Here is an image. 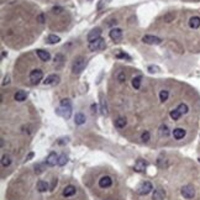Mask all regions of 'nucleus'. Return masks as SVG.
<instances>
[{
  "instance_id": "obj_1",
  "label": "nucleus",
  "mask_w": 200,
  "mask_h": 200,
  "mask_svg": "<svg viewBox=\"0 0 200 200\" xmlns=\"http://www.w3.org/2000/svg\"><path fill=\"white\" fill-rule=\"evenodd\" d=\"M57 114L62 116L64 119H69L71 115H72V104H71V100L68 99H63L61 101L60 107L57 109Z\"/></svg>"
},
{
  "instance_id": "obj_2",
  "label": "nucleus",
  "mask_w": 200,
  "mask_h": 200,
  "mask_svg": "<svg viewBox=\"0 0 200 200\" xmlns=\"http://www.w3.org/2000/svg\"><path fill=\"white\" fill-rule=\"evenodd\" d=\"M85 65H87V58H84V57H78L77 60L73 62L72 73H73V74H80L83 71H84Z\"/></svg>"
},
{
  "instance_id": "obj_3",
  "label": "nucleus",
  "mask_w": 200,
  "mask_h": 200,
  "mask_svg": "<svg viewBox=\"0 0 200 200\" xmlns=\"http://www.w3.org/2000/svg\"><path fill=\"white\" fill-rule=\"evenodd\" d=\"M105 47H106L105 40L101 38V37L98 38L96 41H94V42L89 43V49H90V51H93V52H95V51H103Z\"/></svg>"
},
{
  "instance_id": "obj_4",
  "label": "nucleus",
  "mask_w": 200,
  "mask_h": 200,
  "mask_svg": "<svg viewBox=\"0 0 200 200\" xmlns=\"http://www.w3.org/2000/svg\"><path fill=\"white\" fill-rule=\"evenodd\" d=\"M42 78H43V72L41 69H33L30 73V80L32 84H38L42 80Z\"/></svg>"
},
{
  "instance_id": "obj_5",
  "label": "nucleus",
  "mask_w": 200,
  "mask_h": 200,
  "mask_svg": "<svg viewBox=\"0 0 200 200\" xmlns=\"http://www.w3.org/2000/svg\"><path fill=\"white\" fill-rule=\"evenodd\" d=\"M152 189H153V187H152L151 183H149V182H143L142 184L138 187L137 193H138L140 195H147V194L151 193Z\"/></svg>"
},
{
  "instance_id": "obj_6",
  "label": "nucleus",
  "mask_w": 200,
  "mask_h": 200,
  "mask_svg": "<svg viewBox=\"0 0 200 200\" xmlns=\"http://www.w3.org/2000/svg\"><path fill=\"white\" fill-rule=\"evenodd\" d=\"M180 193H182L183 198H185V199H193V198L195 196V189L191 187V185H185V187L182 188Z\"/></svg>"
},
{
  "instance_id": "obj_7",
  "label": "nucleus",
  "mask_w": 200,
  "mask_h": 200,
  "mask_svg": "<svg viewBox=\"0 0 200 200\" xmlns=\"http://www.w3.org/2000/svg\"><path fill=\"white\" fill-rule=\"evenodd\" d=\"M142 41L147 45H160L162 42V40L157 36H152V35H145L142 37Z\"/></svg>"
},
{
  "instance_id": "obj_8",
  "label": "nucleus",
  "mask_w": 200,
  "mask_h": 200,
  "mask_svg": "<svg viewBox=\"0 0 200 200\" xmlns=\"http://www.w3.org/2000/svg\"><path fill=\"white\" fill-rule=\"evenodd\" d=\"M100 36H101V30H100L99 27L96 29H93L89 33H88V41H89V43L91 42H94V41H96L98 38H100Z\"/></svg>"
},
{
  "instance_id": "obj_9",
  "label": "nucleus",
  "mask_w": 200,
  "mask_h": 200,
  "mask_svg": "<svg viewBox=\"0 0 200 200\" xmlns=\"http://www.w3.org/2000/svg\"><path fill=\"white\" fill-rule=\"evenodd\" d=\"M112 184V179L109 177V176H104L99 179V187L103 188V189H106V188H110Z\"/></svg>"
},
{
  "instance_id": "obj_10",
  "label": "nucleus",
  "mask_w": 200,
  "mask_h": 200,
  "mask_svg": "<svg viewBox=\"0 0 200 200\" xmlns=\"http://www.w3.org/2000/svg\"><path fill=\"white\" fill-rule=\"evenodd\" d=\"M110 38L112 40V41H115V42H118V41H120L121 38H122V30L121 29H112L111 31H110Z\"/></svg>"
},
{
  "instance_id": "obj_11",
  "label": "nucleus",
  "mask_w": 200,
  "mask_h": 200,
  "mask_svg": "<svg viewBox=\"0 0 200 200\" xmlns=\"http://www.w3.org/2000/svg\"><path fill=\"white\" fill-rule=\"evenodd\" d=\"M46 164L49 165V167H53L56 164H58V156L56 154V152H51L47 158H46Z\"/></svg>"
},
{
  "instance_id": "obj_12",
  "label": "nucleus",
  "mask_w": 200,
  "mask_h": 200,
  "mask_svg": "<svg viewBox=\"0 0 200 200\" xmlns=\"http://www.w3.org/2000/svg\"><path fill=\"white\" fill-rule=\"evenodd\" d=\"M58 82H60V76H57V74H51V76H48L46 78V80H43V84L45 85H52V84H57Z\"/></svg>"
},
{
  "instance_id": "obj_13",
  "label": "nucleus",
  "mask_w": 200,
  "mask_h": 200,
  "mask_svg": "<svg viewBox=\"0 0 200 200\" xmlns=\"http://www.w3.org/2000/svg\"><path fill=\"white\" fill-rule=\"evenodd\" d=\"M146 167H147V163L143 160H137V162L135 163V167H133V168H135V171L137 173H142V172H145Z\"/></svg>"
},
{
  "instance_id": "obj_14",
  "label": "nucleus",
  "mask_w": 200,
  "mask_h": 200,
  "mask_svg": "<svg viewBox=\"0 0 200 200\" xmlns=\"http://www.w3.org/2000/svg\"><path fill=\"white\" fill-rule=\"evenodd\" d=\"M164 198H165V191L161 188L156 189L152 195V200H164Z\"/></svg>"
},
{
  "instance_id": "obj_15",
  "label": "nucleus",
  "mask_w": 200,
  "mask_h": 200,
  "mask_svg": "<svg viewBox=\"0 0 200 200\" xmlns=\"http://www.w3.org/2000/svg\"><path fill=\"white\" fill-rule=\"evenodd\" d=\"M36 53L40 57V60L43 61V62H47V61L51 60V54H49L47 51H43V49H37Z\"/></svg>"
},
{
  "instance_id": "obj_16",
  "label": "nucleus",
  "mask_w": 200,
  "mask_h": 200,
  "mask_svg": "<svg viewBox=\"0 0 200 200\" xmlns=\"http://www.w3.org/2000/svg\"><path fill=\"white\" fill-rule=\"evenodd\" d=\"M76 191H77L76 187L68 185V187H65V188L63 189V196H64V198H69V196H72V195L76 194Z\"/></svg>"
},
{
  "instance_id": "obj_17",
  "label": "nucleus",
  "mask_w": 200,
  "mask_h": 200,
  "mask_svg": "<svg viewBox=\"0 0 200 200\" xmlns=\"http://www.w3.org/2000/svg\"><path fill=\"white\" fill-rule=\"evenodd\" d=\"M185 133H187V132H185L184 129H180V127L174 129V131H173V137L176 138V140H182V138H184Z\"/></svg>"
},
{
  "instance_id": "obj_18",
  "label": "nucleus",
  "mask_w": 200,
  "mask_h": 200,
  "mask_svg": "<svg viewBox=\"0 0 200 200\" xmlns=\"http://www.w3.org/2000/svg\"><path fill=\"white\" fill-rule=\"evenodd\" d=\"M189 26L191 29H199L200 27V18L199 16H193V18H190Z\"/></svg>"
},
{
  "instance_id": "obj_19",
  "label": "nucleus",
  "mask_w": 200,
  "mask_h": 200,
  "mask_svg": "<svg viewBox=\"0 0 200 200\" xmlns=\"http://www.w3.org/2000/svg\"><path fill=\"white\" fill-rule=\"evenodd\" d=\"M14 98H15L16 101H25L26 98H27V94L25 93L24 90H19V91H16V94H15Z\"/></svg>"
},
{
  "instance_id": "obj_20",
  "label": "nucleus",
  "mask_w": 200,
  "mask_h": 200,
  "mask_svg": "<svg viewBox=\"0 0 200 200\" xmlns=\"http://www.w3.org/2000/svg\"><path fill=\"white\" fill-rule=\"evenodd\" d=\"M74 122H76V125H83L85 122V115L82 112L76 114V116H74Z\"/></svg>"
},
{
  "instance_id": "obj_21",
  "label": "nucleus",
  "mask_w": 200,
  "mask_h": 200,
  "mask_svg": "<svg viewBox=\"0 0 200 200\" xmlns=\"http://www.w3.org/2000/svg\"><path fill=\"white\" fill-rule=\"evenodd\" d=\"M37 190L40 193H45V191L48 190V184L45 180H38L37 182Z\"/></svg>"
},
{
  "instance_id": "obj_22",
  "label": "nucleus",
  "mask_w": 200,
  "mask_h": 200,
  "mask_svg": "<svg viewBox=\"0 0 200 200\" xmlns=\"http://www.w3.org/2000/svg\"><path fill=\"white\" fill-rule=\"evenodd\" d=\"M126 124H127V121L125 118H119V119L115 120V126L118 129H124L125 126H126Z\"/></svg>"
},
{
  "instance_id": "obj_23",
  "label": "nucleus",
  "mask_w": 200,
  "mask_h": 200,
  "mask_svg": "<svg viewBox=\"0 0 200 200\" xmlns=\"http://www.w3.org/2000/svg\"><path fill=\"white\" fill-rule=\"evenodd\" d=\"M61 41V38L58 37V36H56V35H49L48 37H47V42L49 43V45H54V43H58Z\"/></svg>"
},
{
  "instance_id": "obj_24",
  "label": "nucleus",
  "mask_w": 200,
  "mask_h": 200,
  "mask_svg": "<svg viewBox=\"0 0 200 200\" xmlns=\"http://www.w3.org/2000/svg\"><path fill=\"white\" fill-rule=\"evenodd\" d=\"M11 164V158L7 156V154H4L1 157V165L3 167H9Z\"/></svg>"
},
{
  "instance_id": "obj_25",
  "label": "nucleus",
  "mask_w": 200,
  "mask_h": 200,
  "mask_svg": "<svg viewBox=\"0 0 200 200\" xmlns=\"http://www.w3.org/2000/svg\"><path fill=\"white\" fill-rule=\"evenodd\" d=\"M169 116L172 118V120H179L180 116H182V114L179 112L178 109H174V110H172V111L169 112Z\"/></svg>"
},
{
  "instance_id": "obj_26",
  "label": "nucleus",
  "mask_w": 200,
  "mask_h": 200,
  "mask_svg": "<svg viewBox=\"0 0 200 200\" xmlns=\"http://www.w3.org/2000/svg\"><path fill=\"white\" fill-rule=\"evenodd\" d=\"M177 109L179 110V112H180L182 115H185V114L188 112V110H189V107H188V105H187V104L182 103V104H179V106L177 107Z\"/></svg>"
},
{
  "instance_id": "obj_27",
  "label": "nucleus",
  "mask_w": 200,
  "mask_h": 200,
  "mask_svg": "<svg viewBox=\"0 0 200 200\" xmlns=\"http://www.w3.org/2000/svg\"><path fill=\"white\" fill-rule=\"evenodd\" d=\"M160 133H161V136L163 137H167L169 135V130H168V126H167V125H162V126L160 127Z\"/></svg>"
},
{
  "instance_id": "obj_28",
  "label": "nucleus",
  "mask_w": 200,
  "mask_h": 200,
  "mask_svg": "<svg viewBox=\"0 0 200 200\" xmlns=\"http://www.w3.org/2000/svg\"><path fill=\"white\" fill-rule=\"evenodd\" d=\"M132 87L135 88V89H140V87H141V77L138 76V77H135L132 79Z\"/></svg>"
},
{
  "instance_id": "obj_29",
  "label": "nucleus",
  "mask_w": 200,
  "mask_h": 200,
  "mask_svg": "<svg viewBox=\"0 0 200 200\" xmlns=\"http://www.w3.org/2000/svg\"><path fill=\"white\" fill-rule=\"evenodd\" d=\"M169 96V93H168V90H161V93H160V100L162 103H164L167 99H168Z\"/></svg>"
},
{
  "instance_id": "obj_30",
  "label": "nucleus",
  "mask_w": 200,
  "mask_h": 200,
  "mask_svg": "<svg viewBox=\"0 0 200 200\" xmlns=\"http://www.w3.org/2000/svg\"><path fill=\"white\" fill-rule=\"evenodd\" d=\"M67 162H68V157L65 154H61L58 157V165H64Z\"/></svg>"
},
{
  "instance_id": "obj_31",
  "label": "nucleus",
  "mask_w": 200,
  "mask_h": 200,
  "mask_svg": "<svg viewBox=\"0 0 200 200\" xmlns=\"http://www.w3.org/2000/svg\"><path fill=\"white\" fill-rule=\"evenodd\" d=\"M100 105H101V114L103 115H107V110H106V103L105 100L101 98V100H100Z\"/></svg>"
},
{
  "instance_id": "obj_32",
  "label": "nucleus",
  "mask_w": 200,
  "mask_h": 200,
  "mask_svg": "<svg viewBox=\"0 0 200 200\" xmlns=\"http://www.w3.org/2000/svg\"><path fill=\"white\" fill-rule=\"evenodd\" d=\"M149 138H151V136H149V132L148 131H145L142 135H141V140H142L143 142H148Z\"/></svg>"
},
{
  "instance_id": "obj_33",
  "label": "nucleus",
  "mask_w": 200,
  "mask_h": 200,
  "mask_svg": "<svg viewBox=\"0 0 200 200\" xmlns=\"http://www.w3.org/2000/svg\"><path fill=\"white\" fill-rule=\"evenodd\" d=\"M116 57H118V58H124V60H131V57L129 56V54H126V53H122V52H120V53H118V54H116Z\"/></svg>"
},
{
  "instance_id": "obj_34",
  "label": "nucleus",
  "mask_w": 200,
  "mask_h": 200,
  "mask_svg": "<svg viewBox=\"0 0 200 200\" xmlns=\"http://www.w3.org/2000/svg\"><path fill=\"white\" fill-rule=\"evenodd\" d=\"M118 79H119V82H121V83H122V82H125V79H126V76H125V73H122V72H121V73L119 74Z\"/></svg>"
},
{
  "instance_id": "obj_35",
  "label": "nucleus",
  "mask_w": 200,
  "mask_h": 200,
  "mask_svg": "<svg viewBox=\"0 0 200 200\" xmlns=\"http://www.w3.org/2000/svg\"><path fill=\"white\" fill-rule=\"evenodd\" d=\"M148 71L151 72V73H154V72H158V71H160V68H158V67H153V65H149V67H148Z\"/></svg>"
},
{
  "instance_id": "obj_36",
  "label": "nucleus",
  "mask_w": 200,
  "mask_h": 200,
  "mask_svg": "<svg viewBox=\"0 0 200 200\" xmlns=\"http://www.w3.org/2000/svg\"><path fill=\"white\" fill-rule=\"evenodd\" d=\"M42 171H43V169H42V165H41V164H38L37 167H35V172H36L37 174H40Z\"/></svg>"
},
{
  "instance_id": "obj_37",
  "label": "nucleus",
  "mask_w": 200,
  "mask_h": 200,
  "mask_svg": "<svg viewBox=\"0 0 200 200\" xmlns=\"http://www.w3.org/2000/svg\"><path fill=\"white\" fill-rule=\"evenodd\" d=\"M60 10H62L61 7H53V12H60Z\"/></svg>"
},
{
  "instance_id": "obj_38",
  "label": "nucleus",
  "mask_w": 200,
  "mask_h": 200,
  "mask_svg": "<svg viewBox=\"0 0 200 200\" xmlns=\"http://www.w3.org/2000/svg\"><path fill=\"white\" fill-rule=\"evenodd\" d=\"M54 185H57V179H53V183H52L51 189H53V188H54Z\"/></svg>"
},
{
  "instance_id": "obj_39",
  "label": "nucleus",
  "mask_w": 200,
  "mask_h": 200,
  "mask_svg": "<svg viewBox=\"0 0 200 200\" xmlns=\"http://www.w3.org/2000/svg\"><path fill=\"white\" fill-rule=\"evenodd\" d=\"M32 157H33V153L31 152V153H29V156H27V158H26V160H31Z\"/></svg>"
},
{
  "instance_id": "obj_40",
  "label": "nucleus",
  "mask_w": 200,
  "mask_h": 200,
  "mask_svg": "<svg viewBox=\"0 0 200 200\" xmlns=\"http://www.w3.org/2000/svg\"><path fill=\"white\" fill-rule=\"evenodd\" d=\"M40 22H43V16H42V15L40 16Z\"/></svg>"
},
{
  "instance_id": "obj_41",
  "label": "nucleus",
  "mask_w": 200,
  "mask_h": 200,
  "mask_svg": "<svg viewBox=\"0 0 200 200\" xmlns=\"http://www.w3.org/2000/svg\"><path fill=\"white\" fill-rule=\"evenodd\" d=\"M199 162H200V158H199Z\"/></svg>"
}]
</instances>
